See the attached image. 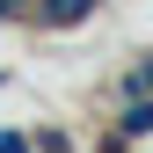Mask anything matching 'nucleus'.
I'll use <instances>...</instances> for the list:
<instances>
[{
    "label": "nucleus",
    "instance_id": "obj_2",
    "mask_svg": "<svg viewBox=\"0 0 153 153\" xmlns=\"http://www.w3.org/2000/svg\"><path fill=\"white\" fill-rule=\"evenodd\" d=\"M146 131H153V102H146V95H131V109H124V124H117V139H109V146H124V139H146Z\"/></svg>",
    "mask_w": 153,
    "mask_h": 153
},
{
    "label": "nucleus",
    "instance_id": "obj_4",
    "mask_svg": "<svg viewBox=\"0 0 153 153\" xmlns=\"http://www.w3.org/2000/svg\"><path fill=\"white\" fill-rule=\"evenodd\" d=\"M0 153H29V139L22 131H0Z\"/></svg>",
    "mask_w": 153,
    "mask_h": 153
},
{
    "label": "nucleus",
    "instance_id": "obj_1",
    "mask_svg": "<svg viewBox=\"0 0 153 153\" xmlns=\"http://www.w3.org/2000/svg\"><path fill=\"white\" fill-rule=\"evenodd\" d=\"M95 7H102V0H44V7H36V15H44L51 29H80V22H88Z\"/></svg>",
    "mask_w": 153,
    "mask_h": 153
},
{
    "label": "nucleus",
    "instance_id": "obj_5",
    "mask_svg": "<svg viewBox=\"0 0 153 153\" xmlns=\"http://www.w3.org/2000/svg\"><path fill=\"white\" fill-rule=\"evenodd\" d=\"M29 7V0H0V22H15V15H22Z\"/></svg>",
    "mask_w": 153,
    "mask_h": 153
},
{
    "label": "nucleus",
    "instance_id": "obj_3",
    "mask_svg": "<svg viewBox=\"0 0 153 153\" xmlns=\"http://www.w3.org/2000/svg\"><path fill=\"white\" fill-rule=\"evenodd\" d=\"M124 95H153V59H139V66H131V80H124Z\"/></svg>",
    "mask_w": 153,
    "mask_h": 153
}]
</instances>
